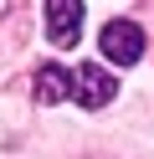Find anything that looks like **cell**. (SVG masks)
I'll return each mask as SVG.
<instances>
[{
    "label": "cell",
    "mask_w": 154,
    "mask_h": 159,
    "mask_svg": "<svg viewBox=\"0 0 154 159\" xmlns=\"http://www.w3.org/2000/svg\"><path fill=\"white\" fill-rule=\"evenodd\" d=\"M98 46H103V57H108L113 67H133L144 57V31L133 21H108L103 36H98Z\"/></svg>",
    "instance_id": "6da1fadb"
},
{
    "label": "cell",
    "mask_w": 154,
    "mask_h": 159,
    "mask_svg": "<svg viewBox=\"0 0 154 159\" xmlns=\"http://www.w3.org/2000/svg\"><path fill=\"white\" fill-rule=\"evenodd\" d=\"M72 98H77L82 108H103V103L113 98V77H108V67H98V62L77 67V72H72Z\"/></svg>",
    "instance_id": "7a4b0ae2"
},
{
    "label": "cell",
    "mask_w": 154,
    "mask_h": 159,
    "mask_svg": "<svg viewBox=\"0 0 154 159\" xmlns=\"http://www.w3.org/2000/svg\"><path fill=\"white\" fill-rule=\"evenodd\" d=\"M36 103H62V98H72V72H62V67H36Z\"/></svg>",
    "instance_id": "277c9868"
},
{
    "label": "cell",
    "mask_w": 154,
    "mask_h": 159,
    "mask_svg": "<svg viewBox=\"0 0 154 159\" xmlns=\"http://www.w3.org/2000/svg\"><path fill=\"white\" fill-rule=\"evenodd\" d=\"M77 31H82V5L77 0H51L46 5V36H51V46H72Z\"/></svg>",
    "instance_id": "3957f363"
}]
</instances>
